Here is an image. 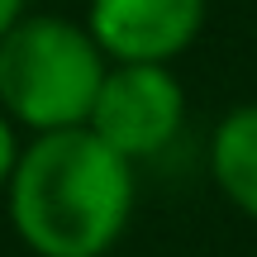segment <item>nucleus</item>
Segmentation results:
<instances>
[{"mask_svg": "<svg viewBox=\"0 0 257 257\" xmlns=\"http://www.w3.org/2000/svg\"><path fill=\"white\" fill-rule=\"evenodd\" d=\"M138 205V167L91 128L24 143L5 214L34 257H110Z\"/></svg>", "mask_w": 257, "mask_h": 257, "instance_id": "nucleus-1", "label": "nucleus"}, {"mask_svg": "<svg viewBox=\"0 0 257 257\" xmlns=\"http://www.w3.org/2000/svg\"><path fill=\"white\" fill-rule=\"evenodd\" d=\"M110 57L91 38L86 19L29 10L0 38V110L29 138L86 128L95 110Z\"/></svg>", "mask_w": 257, "mask_h": 257, "instance_id": "nucleus-2", "label": "nucleus"}, {"mask_svg": "<svg viewBox=\"0 0 257 257\" xmlns=\"http://www.w3.org/2000/svg\"><path fill=\"white\" fill-rule=\"evenodd\" d=\"M86 128L95 138H105L134 167L162 157L186 128V86L176 76V67L110 62V76L95 95Z\"/></svg>", "mask_w": 257, "mask_h": 257, "instance_id": "nucleus-3", "label": "nucleus"}, {"mask_svg": "<svg viewBox=\"0 0 257 257\" xmlns=\"http://www.w3.org/2000/svg\"><path fill=\"white\" fill-rule=\"evenodd\" d=\"M210 0H91L86 29L110 62L176 67L195 48Z\"/></svg>", "mask_w": 257, "mask_h": 257, "instance_id": "nucleus-4", "label": "nucleus"}, {"mask_svg": "<svg viewBox=\"0 0 257 257\" xmlns=\"http://www.w3.org/2000/svg\"><path fill=\"white\" fill-rule=\"evenodd\" d=\"M210 176L238 214L257 219V100L233 105L210 134Z\"/></svg>", "mask_w": 257, "mask_h": 257, "instance_id": "nucleus-5", "label": "nucleus"}, {"mask_svg": "<svg viewBox=\"0 0 257 257\" xmlns=\"http://www.w3.org/2000/svg\"><path fill=\"white\" fill-rule=\"evenodd\" d=\"M19 134H24V128H19L5 110H0V195L10 191L15 167H19V157H24V138H19Z\"/></svg>", "mask_w": 257, "mask_h": 257, "instance_id": "nucleus-6", "label": "nucleus"}, {"mask_svg": "<svg viewBox=\"0 0 257 257\" xmlns=\"http://www.w3.org/2000/svg\"><path fill=\"white\" fill-rule=\"evenodd\" d=\"M24 15H29V0H0V38H5Z\"/></svg>", "mask_w": 257, "mask_h": 257, "instance_id": "nucleus-7", "label": "nucleus"}]
</instances>
